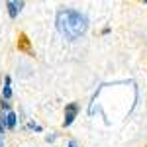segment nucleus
<instances>
[{
    "label": "nucleus",
    "instance_id": "7",
    "mask_svg": "<svg viewBox=\"0 0 147 147\" xmlns=\"http://www.w3.org/2000/svg\"><path fill=\"white\" fill-rule=\"evenodd\" d=\"M0 110H4V112H12V104H10V100H4V98H0Z\"/></svg>",
    "mask_w": 147,
    "mask_h": 147
},
{
    "label": "nucleus",
    "instance_id": "12",
    "mask_svg": "<svg viewBox=\"0 0 147 147\" xmlns=\"http://www.w3.org/2000/svg\"><path fill=\"white\" fill-rule=\"evenodd\" d=\"M6 131H8V129H6V127H4V125L0 124V137H4V134H6Z\"/></svg>",
    "mask_w": 147,
    "mask_h": 147
},
{
    "label": "nucleus",
    "instance_id": "6",
    "mask_svg": "<svg viewBox=\"0 0 147 147\" xmlns=\"http://www.w3.org/2000/svg\"><path fill=\"white\" fill-rule=\"evenodd\" d=\"M4 100H12V86H2V96Z\"/></svg>",
    "mask_w": 147,
    "mask_h": 147
},
{
    "label": "nucleus",
    "instance_id": "15",
    "mask_svg": "<svg viewBox=\"0 0 147 147\" xmlns=\"http://www.w3.org/2000/svg\"><path fill=\"white\" fill-rule=\"evenodd\" d=\"M143 4H145V6H147V0H145V2H143Z\"/></svg>",
    "mask_w": 147,
    "mask_h": 147
},
{
    "label": "nucleus",
    "instance_id": "2",
    "mask_svg": "<svg viewBox=\"0 0 147 147\" xmlns=\"http://www.w3.org/2000/svg\"><path fill=\"white\" fill-rule=\"evenodd\" d=\"M80 112V106L77 102H71L65 106V118H63V127H71V125L75 124V120H77V116Z\"/></svg>",
    "mask_w": 147,
    "mask_h": 147
},
{
    "label": "nucleus",
    "instance_id": "5",
    "mask_svg": "<svg viewBox=\"0 0 147 147\" xmlns=\"http://www.w3.org/2000/svg\"><path fill=\"white\" fill-rule=\"evenodd\" d=\"M28 129H30V131H35V134H39V131H43V127H41V125L39 124H35L34 120H30V122H28Z\"/></svg>",
    "mask_w": 147,
    "mask_h": 147
},
{
    "label": "nucleus",
    "instance_id": "10",
    "mask_svg": "<svg viewBox=\"0 0 147 147\" xmlns=\"http://www.w3.org/2000/svg\"><path fill=\"white\" fill-rule=\"evenodd\" d=\"M12 84V77L10 75H4V79H2V86H10Z\"/></svg>",
    "mask_w": 147,
    "mask_h": 147
},
{
    "label": "nucleus",
    "instance_id": "8",
    "mask_svg": "<svg viewBox=\"0 0 147 147\" xmlns=\"http://www.w3.org/2000/svg\"><path fill=\"white\" fill-rule=\"evenodd\" d=\"M57 137H59V136H57L55 131H53V134H47V136H45V141L51 145V143H55V141H57Z\"/></svg>",
    "mask_w": 147,
    "mask_h": 147
},
{
    "label": "nucleus",
    "instance_id": "11",
    "mask_svg": "<svg viewBox=\"0 0 147 147\" xmlns=\"http://www.w3.org/2000/svg\"><path fill=\"white\" fill-rule=\"evenodd\" d=\"M65 147H79V141L71 137V139H67V143H65Z\"/></svg>",
    "mask_w": 147,
    "mask_h": 147
},
{
    "label": "nucleus",
    "instance_id": "13",
    "mask_svg": "<svg viewBox=\"0 0 147 147\" xmlns=\"http://www.w3.org/2000/svg\"><path fill=\"white\" fill-rule=\"evenodd\" d=\"M110 32H112V30H110V28H104V30H102L100 34H102V35H108V34H110Z\"/></svg>",
    "mask_w": 147,
    "mask_h": 147
},
{
    "label": "nucleus",
    "instance_id": "4",
    "mask_svg": "<svg viewBox=\"0 0 147 147\" xmlns=\"http://www.w3.org/2000/svg\"><path fill=\"white\" fill-rule=\"evenodd\" d=\"M18 127V112H8V116H6V129L8 131H12V129H16Z\"/></svg>",
    "mask_w": 147,
    "mask_h": 147
},
{
    "label": "nucleus",
    "instance_id": "9",
    "mask_svg": "<svg viewBox=\"0 0 147 147\" xmlns=\"http://www.w3.org/2000/svg\"><path fill=\"white\" fill-rule=\"evenodd\" d=\"M20 49H26L28 53H32V49H30V45H28V39H26V37L20 39Z\"/></svg>",
    "mask_w": 147,
    "mask_h": 147
},
{
    "label": "nucleus",
    "instance_id": "14",
    "mask_svg": "<svg viewBox=\"0 0 147 147\" xmlns=\"http://www.w3.org/2000/svg\"><path fill=\"white\" fill-rule=\"evenodd\" d=\"M0 147H6L4 145V137H0Z\"/></svg>",
    "mask_w": 147,
    "mask_h": 147
},
{
    "label": "nucleus",
    "instance_id": "3",
    "mask_svg": "<svg viewBox=\"0 0 147 147\" xmlns=\"http://www.w3.org/2000/svg\"><path fill=\"white\" fill-rule=\"evenodd\" d=\"M24 8H26V2H20V0H8L6 2V12H8V18H12V20H16Z\"/></svg>",
    "mask_w": 147,
    "mask_h": 147
},
{
    "label": "nucleus",
    "instance_id": "1",
    "mask_svg": "<svg viewBox=\"0 0 147 147\" xmlns=\"http://www.w3.org/2000/svg\"><path fill=\"white\" fill-rule=\"evenodd\" d=\"M55 28L67 41H75L88 32V16L77 8H63L55 16Z\"/></svg>",
    "mask_w": 147,
    "mask_h": 147
}]
</instances>
